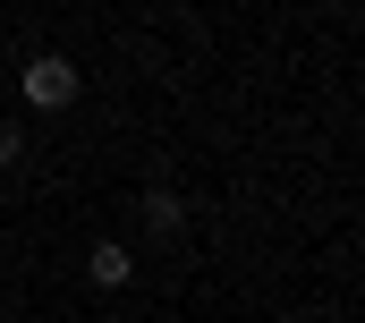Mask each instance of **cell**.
Returning <instances> with one entry per match:
<instances>
[{
  "label": "cell",
  "mask_w": 365,
  "mask_h": 323,
  "mask_svg": "<svg viewBox=\"0 0 365 323\" xmlns=\"http://www.w3.org/2000/svg\"><path fill=\"white\" fill-rule=\"evenodd\" d=\"M17 154H26V136H17V119H0V170H9Z\"/></svg>",
  "instance_id": "277c9868"
},
{
  "label": "cell",
  "mask_w": 365,
  "mask_h": 323,
  "mask_svg": "<svg viewBox=\"0 0 365 323\" xmlns=\"http://www.w3.org/2000/svg\"><path fill=\"white\" fill-rule=\"evenodd\" d=\"M145 230H153V239H179L187 230V196L179 187H145Z\"/></svg>",
  "instance_id": "7a4b0ae2"
},
{
  "label": "cell",
  "mask_w": 365,
  "mask_h": 323,
  "mask_svg": "<svg viewBox=\"0 0 365 323\" xmlns=\"http://www.w3.org/2000/svg\"><path fill=\"white\" fill-rule=\"evenodd\" d=\"M86 281H93V289H128V281H136V255H128V247H110V239H102V247L86 255Z\"/></svg>",
  "instance_id": "3957f363"
},
{
  "label": "cell",
  "mask_w": 365,
  "mask_h": 323,
  "mask_svg": "<svg viewBox=\"0 0 365 323\" xmlns=\"http://www.w3.org/2000/svg\"><path fill=\"white\" fill-rule=\"evenodd\" d=\"M77 85H86V77H77V60H68V51H34V60H26V77H17V94L51 119V111H68V102H77Z\"/></svg>",
  "instance_id": "6da1fadb"
}]
</instances>
